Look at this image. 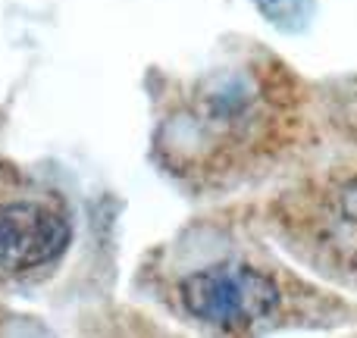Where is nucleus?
<instances>
[{
    "label": "nucleus",
    "mask_w": 357,
    "mask_h": 338,
    "mask_svg": "<svg viewBox=\"0 0 357 338\" xmlns=\"http://www.w3.org/2000/svg\"><path fill=\"white\" fill-rule=\"evenodd\" d=\"M301 129V91L273 56H248L204 75L157 132L163 163L220 182L289 151Z\"/></svg>",
    "instance_id": "1"
},
{
    "label": "nucleus",
    "mask_w": 357,
    "mask_h": 338,
    "mask_svg": "<svg viewBox=\"0 0 357 338\" xmlns=\"http://www.w3.org/2000/svg\"><path fill=\"white\" fill-rule=\"evenodd\" d=\"M291 251L326 272H357V176L310 182L276 203Z\"/></svg>",
    "instance_id": "2"
},
{
    "label": "nucleus",
    "mask_w": 357,
    "mask_h": 338,
    "mask_svg": "<svg viewBox=\"0 0 357 338\" xmlns=\"http://www.w3.org/2000/svg\"><path fill=\"white\" fill-rule=\"evenodd\" d=\"M178 304L201 326L241 335L279 323L285 291L273 272L245 260H220L188 272L178 282Z\"/></svg>",
    "instance_id": "3"
},
{
    "label": "nucleus",
    "mask_w": 357,
    "mask_h": 338,
    "mask_svg": "<svg viewBox=\"0 0 357 338\" xmlns=\"http://www.w3.org/2000/svg\"><path fill=\"white\" fill-rule=\"evenodd\" d=\"M73 241L69 220L50 203L13 201L0 207V272L29 276L56 263Z\"/></svg>",
    "instance_id": "4"
},
{
    "label": "nucleus",
    "mask_w": 357,
    "mask_h": 338,
    "mask_svg": "<svg viewBox=\"0 0 357 338\" xmlns=\"http://www.w3.org/2000/svg\"><path fill=\"white\" fill-rule=\"evenodd\" d=\"M257 10L264 13L270 22L282 25V29H295L307 19L310 10V0H254Z\"/></svg>",
    "instance_id": "5"
}]
</instances>
